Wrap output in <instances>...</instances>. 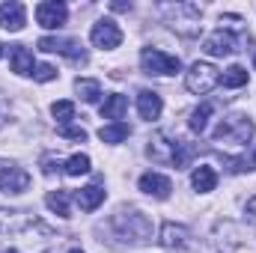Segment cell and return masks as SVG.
Here are the masks:
<instances>
[{"label":"cell","mask_w":256,"mask_h":253,"mask_svg":"<svg viewBox=\"0 0 256 253\" xmlns=\"http://www.w3.org/2000/svg\"><path fill=\"white\" fill-rule=\"evenodd\" d=\"M149 158L152 161H161V164H173L176 170H185L194 158V146L188 140H179V137H170V134H155L149 140Z\"/></svg>","instance_id":"1"},{"label":"cell","mask_w":256,"mask_h":253,"mask_svg":"<svg viewBox=\"0 0 256 253\" xmlns=\"http://www.w3.org/2000/svg\"><path fill=\"white\" fill-rule=\"evenodd\" d=\"M110 226H114V232L120 238H126L131 244H143V242L152 238V224H149V218L140 208H128V212L122 208L120 214H114Z\"/></svg>","instance_id":"2"},{"label":"cell","mask_w":256,"mask_h":253,"mask_svg":"<svg viewBox=\"0 0 256 253\" xmlns=\"http://www.w3.org/2000/svg\"><path fill=\"white\" fill-rule=\"evenodd\" d=\"M161 15H164V21H167L173 30H179L182 36H194V33L200 30V15H202V9H200L196 3H164V6H161Z\"/></svg>","instance_id":"3"},{"label":"cell","mask_w":256,"mask_h":253,"mask_svg":"<svg viewBox=\"0 0 256 253\" xmlns=\"http://www.w3.org/2000/svg\"><path fill=\"white\" fill-rule=\"evenodd\" d=\"M254 122L242 114H232V116H224L220 126L214 128V143H232V146H244L250 137H254Z\"/></svg>","instance_id":"4"},{"label":"cell","mask_w":256,"mask_h":253,"mask_svg":"<svg viewBox=\"0 0 256 253\" xmlns=\"http://www.w3.org/2000/svg\"><path fill=\"white\" fill-rule=\"evenodd\" d=\"M140 66L146 74H179L182 72V60L161 51V48H143L140 51Z\"/></svg>","instance_id":"5"},{"label":"cell","mask_w":256,"mask_h":253,"mask_svg":"<svg viewBox=\"0 0 256 253\" xmlns=\"http://www.w3.org/2000/svg\"><path fill=\"white\" fill-rule=\"evenodd\" d=\"M218 84H220V72L212 63H200V60H196V63L185 72V86L191 90L194 96H206V92H212Z\"/></svg>","instance_id":"6"},{"label":"cell","mask_w":256,"mask_h":253,"mask_svg":"<svg viewBox=\"0 0 256 253\" xmlns=\"http://www.w3.org/2000/svg\"><path fill=\"white\" fill-rule=\"evenodd\" d=\"M90 39H92L96 48H102V51H114V48L122 45V30H120V24H116L114 18H102V21L92 24Z\"/></svg>","instance_id":"7"},{"label":"cell","mask_w":256,"mask_h":253,"mask_svg":"<svg viewBox=\"0 0 256 253\" xmlns=\"http://www.w3.org/2000/svg\"><path fill=\"white\" fill-rule=\"evenodd\" d=\"M202 51H206L208 57H230V54L238 51V36H236L230 27H218L214 33L206 36Z\"/></svg>","instance_id":"8"},{"label":"cell","mask_w":256,"mask_h":253,"mask_svg":"<svg viewBox=\"0 0 256 253\" xmlns=\"http://www.w3.org/2000/svg\"><path fill=\"white\" fill-rule=\"evenodd\" d=\"M27 188H30V173L24 167H18L15 161L0 158V190L3 194H24Z\"/></svg>","instance_id":"9"},{"label":"cell","mask_w":256,"mask_h":253,"mask_svg":"<svg viewBox=\"0 0 256 253\" xmlns=\"http://www.w3.org/2000/svg\"><path fill=\"white\" fill-rule=\"evenodd\" d=\"M39 51H48V54H63L68 60H80V63H86V51L80 48V42L78 39H63V36H42L39 39Z\"/></svg>","instance_id":"10"},{"label":"cell","mask_w":256,"mask_h":253,"mask_svg":"<svg viewBox=\"0 0 256 253\" xmlns=\"http://www.w3.org/2000/svg\"><path fill=\"white\" fill-rule=\"evenodd\" d=\"M36 224V218L24 208H0V236H18L24 230H30Z\"/></svg>","instance_id":"11"},{"label":"cell","mask_w":256,"mask_h":253,"mask_svg":"<svg viewBox=\"0 0 256 253\" xmlns=\"http://www.w3.org/2000/svg\"><path fill=\"white\" fill-rule=\"evenodd\" d=\"M66 18H68V9H66V3H60V0H45V3L36 6V21L45 30H60L66 24Z\"/></svg>","instance_id":"12"},{"label":"cell","mask_w":256,"mask_h":253,"mask_svg":"<svg viewBox=\"0 0 256 253\" xmlns=\"http://www.w3.org/2000/svg\"><path fill=\"white\" fill-rule=\"evenodd\" d=\"M24 24H27V9H24V3L9 0V3H3V6H0V27H3V30L18 33Z\"/></svg>","instance_id":"13"},{"label":"cell","mask_w":256,"mask_h":253,"mask_svg":"<svg viewBox=\"0 0 256 253\" xmlns=\"http://www.w3.org/2000/svg\"><path fill=\"white\" fill-rule=\"evenodd\" d=\"M137 185H140L143 194H149V196H155V200H167L170 190H173V182H170L167 176H161V173H143Z\"/></svg>","instance_id":"14"},{"label":"cell","mask_w":256,"mask_h":253,"mask_svg":"<svg viewBox=\"0 0 256 253\" xmlns=\"http://www.w3.org/2000/svg\"><path fill=\"white\" fill-rule=\"evenodd\" d=\"M161 110H164V104H161L158 92H152V90H140L137 92V114H140V120L152 122V120L161 116Z\"/></svg>","instance_id":"15"},{"label":"cell","mask_w":256,"mask_h":253,"mask_svg":"<svg viewBox=\"0 0 256 253\" xmlns=\"http://www.w3.org/2000/svg\"><path fill=\"white\" fill-rule=\"evenodd\" d=\"M188 226H182V224H164L161 226V244L164 248H170V250H182L185 244H188Z\"/></svg>","instance_id":"16"},{"label":"cell","mask_w":256,"mask_h":253,"mask_svg":"<svg viewBox=\"0 0 256 253\" xmlns=\"http://www.w3.org/2000/svg\"><path fill=\"white\" fill-rule=\"evenodd\" d=\"M9 63H12V72H15V74H21V78L36 72L33 54H30L24 45H9Z\"/></svg>","instance_id":"17"},{"label":"cell","mask_w":256,"mask_h":253,"mask_svg":"<svg viewBox=\"0 0 256 253\" xmlns=\"http://www.w3.org/2000/svg\"><path fill=\"white\" fill-rule=\"evenodd\" d=\"M104 188L102 185H86V188H80L78 194H74V202L84 208V212H96L102 202H104Z\"/></svg>","instance_id":"18"},{"label":"cell","mask_w":256,"mask_h":253,"mask_svg":"<svg viewBox=\"0 0 256 253\" xmlns=\"http://www.w3.org/2000/svg\"><path fill=\"white\" fill-rule=\"evenodd\" d=\"M128 110V98L122 92H110V96H104V104H102V116L104 120H114V122H120L122 116H126Z\"/></svg>","instance_id":"19"},{"label":"cell","mask_w":256,"mask_h":253,"mask_svg":"<svg viewBox=\"0 0 256 253\" xmlns=\"http://www.w3.org/2000/svg\"><path fill=\"white\" fill-rule=\"evenodd\" d=\"M191 185H194V190H200V194L214 190V185H218V173H214V167L200 164V167L191 173Z\"/></svg>","instance_id":"20"},{"label":"cell","mask_w":256,"mask_h":253,"mask_svg":"<svg viewBox=\"0 0 256 253\" xmlns=\"http://www.w3.org/2000/svg\"><path fill=\"white\" fill-rule=\"evenodd\" d=\"M74 90H78V96H80L86 104H92V102L102 98V84L92 80V78H78V80H74Z\"/></svg>","instance_id":"21"},{"label":"cell","mask_w":256,"mask_h":253,"mask_svg":"<svg viewBox=\"0 0 256 253\" xmlns=\"http://www.w3.org/2000/svg\"><path fill=\"white\" fill-rule=\"evenodd\" d=\"M45 206H48L54 214H60V218H72V208H68V190H51V194L45 196Z\"/></svg>","instance_id":"22"},{"label":"cell","mask_w":256,"mask_h":253,"mask_svg":"<svg viewBox=\"0 0 256 253\" xmlns=\"http://www.w3.org/2000/svg\"><path fill=\"white\" fill-rule=\"evenodd\" d=\"M220 84H224V86H230V90L248 86V68H244V66H230V68L220 74Z\"/></svg>","instance_id":"23"},{"label":"cell","mask_w":256,"mask_h":253,"mask_svg":"<svg viewBox=\"0 0 256 253\" xmlns=\"http://www.w3.org/2000/svg\"><path fill=\"white\" fill-rule=\"evenodd\" d=\"M128 134H131V128L126 122H110V126H104L98 131V137H102V143H122Z\"/></svg>","instance_id":"24"},{"label":"cell","mask_w":256,"mask_h":253,"mask_svg":"<svg viewBox=\"0 0 256 253\" xmlns=\"http://www.w3.org/2000/svg\"><path fill=\"white\" fill-rule=\"evenodd\" d=\"M212 110H214V108H212L208 102H202V104H200V108H196V110L191 114V120H188L191 131L202 134V131H206V126H208V116H212Z\"/></svg>","instance_id":"25"},{"label":"cell","mask_w":256,"mask_h":253,"mask_svg":"<svg viewBox=\"0 0 256 253\" xmlns=\"http://www.w3.org/2000/svg\"><path fill=\"white\" fill-rule=\"evenodd\" d=\"M84 173H90V155L78 152L66 161V176H84Z\"/></svg>","instance_id":"26"},{"label":"cell","mask_w":256,"mask_h":253,"mask_svg":"<svg viewBox=\"0 0 256 253\" xmlns=\"http://www.w3.org/2000/svg\"><path fill=\"white\" fill-rule=\"evenodd\" d=\"M51 114H54V120L60 126H68L74 120V102H54L51 104Z\"/></svg>","instance_id":"27"},{"label":"cell","mask_w":256,"mask_h":253,"mask_svg":"<svg viewBox=\"0 0 256 253\" xmlns=\"http://www.w3.org/2000/svg\"><path fill=\"white\" fill-rule=\"evenodd\" d=\"M33 78H36L39 84H48V80H54V78H57V68H54V66H48V63H39V66H36V72H33Z\"/></svg>","instance_id":"28"},{"label":"cell","mask_w":256,"mask_h":253,"mask_svg":"<svg viewBox=\"0 0 256 253\" xmlns=\"http://www.w3.org/2000/svg\"><path fill=\"white\" fill-rule=\"evenodd\" d=\"M60 134L68 137V140H78V143H84V140H86V131H84V128H78V126H60Z\"/></svg>","instance_id":"29"},{"label":"cell","mask_w":256,"mask_h":253,"mask_svg":"<svg viewBox=\"0 0 256 253\" xmlns=\"http://www.w3.org/2000/svg\"><path fill=\"white\" fill-rule=\"evenodd\" d=\"M244 220L248 224H256V196H250L248 206H244Z\"/></svg>","instance_id":"30"},{"label":"cell","mask_w":256,"mask_h":253,"mask_svg":"<svg viewBox=\"0 0 256 253\" xmlns=\"http://www.w3.org/2000/svg\"><path fill=\"white\" fill-rule=\"evenodd\" d=\"M57 167H60V161H54V155H45L42 158V170L51 176V173H57Z\"/></svg>","instance_id":"31"},{"label":"cell","mask_w":256,"mask_h":253,"mask_svg":"<svg viewBox=\"0 0 256 253\" xmlns=\"http://www.w3.org/2000/svg\"><path fill=\"white\" fill-rule=\"evenodd\" d=\"M110 9H116V12H126V9H131V3H110Z\"/></svg>","instance_id":"32"},{"label":"cell","mask_w":256,"mask_h":253,"mask_svg":"<svg viewBox=\"0 0 256 253\" xmlns=\"http://www.w3.org/2000/svg\"><path fill=\"white\" fill-rule=\"evenodd\" d=\"M248 170H256V149H254V155L248 158Z\"/></svg>","instance_id":"33"},{"label":"cell","mask_w":256,"mask_h":253,"mask_svg":"<svg viewBox=\"0 0 256 253\" xmlns=\"http://www.w3.org/2000/svg\"><path fill=\"white\" fill-rule=\"evenodd\" d=\"M3 120H6V110H3V104H0V126H3Z\"/></svg>","instance_id":"34"},{"label":"cell","mask_w":256,"mask_h":253,"mask_svg":"<svg viewBox=\"0 0 256 253\" xmlns=\"http://www.w3.org/2000/svg\"><path fill=\"white\" fill-rule=\"evenodd\" d=\"M68 253H84V250H80V248H74V250H68Z\"/></svg>","instance_id":"35"},{"label":"cell","mask_w":256,"mask_h":253,"mask_svg":"<svg viewBox=\"0 0 256 253\" xmlns=\"http://www.w3.org/2000/svg\"><path fill=\"white\" fill-rule=\"evenodd\" d=\"M0 57H3V45H0Z\"/></svg>","instance_id":"36"},{"label":"cell","mask_w":256,"mask_h":253,"mask_svg":"<svg viewBox=\"0 0 256 253\" xmlns=\"http://www.w3.org/2000/svg\"><path fill=\"white\" fill-rule=\"evenodd\" d=\"M254 66H256V57H254Z\"/></svg>","instance_id":"37"}]
</instances>
